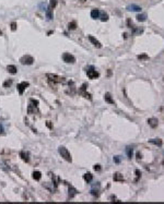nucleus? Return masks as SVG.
I'll list each match as a JSON object with an SVG mask.
<instances>
[{
  "instance_id": "nucleus-12",
  "label": "nucleus",
  "mask_w": 164,
  "mask_h": 204,
  "mask_svg": "<svg viewBox=\"0 0 164 204\" xmlns=\"http://www.w3.org/2000/svg\"><path fill=\"white\" fill-rule=\"evenodd\" d=\"M77 193H78L77 189L73 188L72 186H69V198H70V199H72V198H74L77 195Z\"/></svg>"
},
{
  "instance_id": "nucleus-37",
  "label": "nucleus",
  "mask_w": 164,
  "mask_h": 204,
  "mask_svg": "<svg viewBox=\"0 0 164 204\" xmlns=\"http://www.w3.org/2000/svg\"><path fill=\"white\" fill-rule=\"evenodd\" d=\"M0 134H3V126L0 123Z\"/></svg>"
},
{
  "instance_id": "nucleus-22",
  "label": "nucleus",
  "mask_w": 164,
  "mask_h": 204,
  "mask_svg": "<svg viewBox=\"0 0 164 204\" xmlns=\"http://www.w3.org/2000/svg\"><path fill=\"white\" fill-rule=\"evenodd\" d=\"M35 107H37V106L35 105H28V107H27V114H30V115H32V114H35Z\"/></svg>"
},
{
  "instance_id": "nucleus-9",
  "label": "nucleus",
  "mask_w": 164,
  "mask_h": 204,
  "mask_svg": "<svg viewBox=\"0 0 164 204\" xmlns=\"http://www.w3.org/2000/svg\"><path fill=\"white\" fill-rule=\"evenodd\" d=\"M89 41H90L92 44L95 46V47H97V48H101V47H102V44H101V43L97 41L95 37H93L92 35H89Z\"/></svg>"
},
{
  "instance_id": "nucleus-35",
  "label": "nucleus",
  "mask_w": 164,
  "mask_h": 204,
  "mask_svg": "<svg viewBox=\"0 0 164 204\" xmlns=\"http://www.w3.org/2000/svg\"><path fill=\"white\" fill-rule=\"evenodd\" d=\"M94 170H95V171H100L101 170V165H99V164H97V165H94Z\"/></svg>"
},
{
  "instance_id": "nucleus-1",
  "label": "nucleus",
  "mask_w": 164,
  "mask_h": 204,
  "mask_svg": "<svg viewBox=\"0 0 164 204\" xmlns=\"http://www.w3.org/2000/svg\"><path fill=\"white\" fill-rule=\"evenodd\" d=\"M58 152L59 154L61 155V157L64 158L65 160H67V162H72V157H71V154L69 153V151L67 150V148L65 147V146H60V147L58 148Z\"/></svg>"
},
{
  "instance_id": "nucleus-27",
  "label": "nucleus",
  "mask_w": 164,
  "mask_h": 204,
  "mask_svg": "<svg viewBox=\"0 0 164 204\" xmlns=\"http://www.w3.org/2000/svg\"><path fill=\"white\" fill-rule=\"evenodd\" d=\"M53 179H54V186L55 187H57V186H58V182H59V178L58 177H56V176H55V175H53Z\"/></svg>"
},
{
  "instance_id": "nucleus-29",
  "label": "nucleus",
  "mask_w": 164,
  "mask_h": 204,
  "mask_svg": "<svg viewBox=\"0 0 164 204\" xmlns=\"http://www.w3.org/2000/svg\"><path fill=\"white\" fill-rule=\"evenodd\" d=\"M132 30H134V33L135 34H141L142 32H143V28H132Z\"/></svg>"
},
{
  "instance_id": "nucleus-15",
  "label": "nucleus",
  "mask_w": 164,
  "mask_h": 204,
  "mask_svg": "<svg viewBox=\"0 0 164 204\" xmlns=\"http://www.w3.org/2000/svg\"><path fill=\"white\" fill-rule=\"evenodd\" d=\"M149 142L152 143V144H154V145H157V146H159V147H161L163 144V142L161 139H151V140H149Z\"/></svg>"
},
{
  "instance_id": "nucleus-5",
  "label": "nucleus",
  "mask_w": 164,
  "mask_h": 204,
  "mask_svg": "<svg viewBox=\"0 0 164 204\" xmlns=\"http://www.w3.org/2000/svg\"><path fill=\"white\" fill-rule=\"evenodd\" d=\"M87 74H88V76L90 77V79H92V80H94V79H97V77L100 76V74H99V72H97L96 70H94V68H90L89 70L87 71Z\"/></svg>"
},
{
  "instance_id": "nucleus-23",
  "label": "nucleus",
  "mask_w": 164,
  "mask_h": 204,
  "mask_svg": "<svg viewBox=\"0 0 164 204\" xmlns=\"http://www.w3.org/2000/svg\"><path fill=\"white\" fill-rule=\"evenodd\" d=\"M136 18H137V20H138L139 22H145L146 20H147V14H145V13H142V14H138Z\"/></svg>"
},
{
  "instance_id": "nucleus-16",
  "label": "nucleus",
  "mask_w": 164,
  "mask_h": 204,
  "mask_svg": "<svg viewBox=\"0 0 164 204\" xmlns=\"http://www.w3.org/2000/svg\"><path fill=\"white\" fill-rule=\"evenodd\" d=\"M83 179H84L85 181L89 183V182H91L92 180H93V176H92L91 172H87L85 175H83Z\"/></svg>"
},
{
  "instance_id": "nucleus-19",
  "label": "nucleus",
  "mask_w": 164,
  "mask_h": 204,
  "mask_svg": "<svg viewBox=\"0 0 164 204\" xmlns=\"http://www.w3.org/2000/svg\"><path fill=\"white\" fill-rule=\"evenodd\" d=\"M104 99H105L107 103H109V104H113V105L115 104L114 99L112 98V96H111V94H109V93H106V94H105V95H104Z\"/></svg>"
},
{
  "instance_id": "nucleus-18",
  "label": "nucleus",
  "mask_w": 164,
  "mask_h": 204,
  "mask_svg": "<svg viewBox=\"0 0 164 204\" xmlns=\"http://www.w3.org/2000/svg\"><path fill=\"white\" fill-rule=\"evenodd\" d=\"M114 181H123L124 180V177L122 174H119V172H116V174H114V177H113Z\"/></svg>"
},
{
  "instance_id": "nucleus-33",
  "label": "nucleus",
  "mask_w": 164,
  "mask_h": 204,
  "mask_svg": "<svg viewBox=\"0 0 164 204\" xmlns=\"http://www.w3.org/2000/svg\"><path fill=\"white\" fill-rule=\"evenodd\" d=\"M11 30H12V31H15V30H16V23H15V22H12V23H11Z\"/></svg>"
},
{
  "instance_id": "nucleus-26",
  "label": "nucleus",
  "mask_w": 164,
  "mask_h": 204,
  "mask_svg": "<svg viewBox=\"0 0 164 204\" xmlns=\"http://www.w3.org/2000/svg\"><path fill=\"white\" fill-rule=\"evenodd\" d=\"M68 28H69V30H76V28H77V23L74 21L68 23Z\"/></svg>"
},
{
  "instance_id": "nucleus-28",
  "label": "nucleus",
  "mask_w": 164,
  "mask_h": 204,
  "mask_svg": "<svg viewBox=\"0 0 164 204\" xmlns=\"http://www.w3.org/2000/svg\"><path fill=\"white\" fill-rule=\"evenodd\" d=\"M91 194L93 195V197H99L100 193H99V190H95V189H92L91 190Z\"/></svg>"
},
{
  "instance_id": "nucleus-13",
  "label": "nucleus",
  "mask_w": 164,
  "mask_h": 204,
  "mask_svg": "<svg viewBox=\"0 0 164 204\" xmlns=\"http://www.w3.org/2000/svg\"><path fill=\"white\" fill-rule=\"evenodd\" d=\"M46 18H47L48 21H50L51 19H53V9H51V7L49 5V7L46 8Z\"/></svg>"
},
{
  "instance_id": "nucleus-41",
  "label": "nucleus",
  "mask_w": 164,
  "mask_h": 204,
  "mask_svg": "<svg viewBox=\"0 0 164 204\" xmlns=\"http://www.w3.org/2000/svg\"><path fill=\"white\" fill-rule=\"evenodd\" d=\"M163 164H164V160H163Z\"/></svg>"
},
{
  "instance_id": "nucleus-14",
  "label": "nucleus",
  "mask_w": 164,
  "mask_h": 204,
  "mask_svg": "<svg viewBox=\"0 0 164 204\" xmlns=\"http://www.w3.org/2000/svg\"><path fill=\"white\" fill-rule=\"evenodd\" d=\"M7 71L9 73H11V74H15L16 72H18V69H16V67L15 66H13V65H9L7 67Z\"/></svg>"
},
{
  "instance_id": "nucleus-39",
  "label": "nucleus",
  "mask_w": 164,
  "mask_h": 204,
  "mask_svg": "<svg viewBox=\"0 0 164 204\" xmlns=\"http://www.w3.org/2000/svg\"><path fill=\"white\" fill-rule=\"evenodd\" d=\"M140 158H141V154H140V153H137V159L140 160Z\"/></svg>"
},
{
  "instance_id": "nucleus-6",
  "label": "nucleus",
  "mask_w": 164,
  "mask_h": 204,
  "mask_svg": "<svg viewBox=\"0 0 164 204\" xmlns=\"http://www.w3.org/2000/svg\"><path fill=\"white\" fill-rule=\"evenodd\" d=\"M30 85V83L28 82H21L20 84H18V86H16V88H18V92H19V94H22L24 93V91L26 90V87Z\"/></svg>"
},
{
  "instance_id": "nucleus-20",
  "label": "nucleus",
  "mask_w": 164,
  "mask_h": 204,
  "mask_svg": "<svg viewBox=\"0 0 164 204\" xmlns=\"http://www.w3.org/2000/svg\"><path fill=\"white\" fill-rule=\"evenodd\" d=\"M100 18H101V21L102 22H106L108 20V14L105 13L104 11H102V12H100Z\"/></svg>"
},
{
  "instance_id": "nucleus-32",
  "label": "nucleus",
  "mask_w": 164,
  "mask_h": 204,
  "mask_svg": "<svg viewBox=\"0 0 164 204\" xmlns=\"http://www.w3.org/2000/svg\"><path fill=\"white\" fill-rule=\"evenodd\" d=\"M138 59H140V60L148 59V56H147V55H139V56H138Z\"/></svg>"
},
{
  "instance_id": "nucleus-8",
  "label": "nucleus",
  "mask_w": 164,
  "mask_h": 204,
  "mask_svg": "<svg viewBox=\"0 0 164 204\" xmlns=\"http://www.w3.org/2000/svg\"><path fill=\"white\" fill-rule=\"evenodd\" d=\"M87 84H85V83H84V84H83L82 86H81V88H80V93H81V94H83V96H84L85 97V98H89V99H92V97H91V95H90V94H89V93H87V92H85V90H87Z\"/></svg>"
},
{
  "instance_id": "nucleus-4",
  "label": "nucleus",
  "mask_w": 164,
  "mask_h": 204,
  "mask_svg": "<svg viewBox=\"0 0 164 204\" xmlns=\"http://www.w3.org/2000/svg\"><path fill=\"white\" fill-rule=\"evenodd\" d=\"M62 60H64L66 64H74L76 62V57L70 55L69 53H65L62 55Z\"/></svg>"
},
{
  "instance_id": "nucleus-10",
  "label": "nucleus",
  "mask_w": 164,
  "mask_h": 204,
  "mask_svg": "<svg viewBox=\"0 0 164 204\" xmlns=\"http://www.w3.org/2000/svg\"><path fill=\"white\" fill-rule=\"evenodd\" d=\"M127 10L128 11H136V12H140L141 11V7L137 4H129L127 7Z\"/></svg>"
},
{
  "instance_id": "nucleus-7",
  "label": "nucleus",
  "mask_w": 164,
  "mask_h": 204,
  "mask_svg": "<svg viewBox=\"0 0 164 204\" xmlns=\"http://www.w3.org/2000/svg\"><path fill=\"white\" fill-rule=\"evenodd\" d=\"M20 157L22 158L23 162H25V163L30 162V153H28V152L21 151V152H20Z\"/></svg>"
},
{
  "instance_id": "nucleus-30",
  "label": "nucleus",
  "mask_w": 164,
  "mask_h": 204,
  "mask_svg": "<svg viewBox=\"0 0 164 204\" xmlns=\"http://www.w3.org/2000/svg\"><path fill=\"white\" fill-rule=\"evenodd\" d=\"M56 5H57V0H50V7H51V9L56 8Z\"/></svg>"
},
{
  "instance_id": "nucleus-17",
  "label": "nucleus",
  "mask_w": 164,
  "mask_h": 204,
  "mask_svg": "<svg viewBox=\"0 0 164 204\" xmlns=\"http://www.w3.org/2000/svg\"><path fill=\"white\" fill-rule=\"evenodd\" d=\"M91 18L94 19V20H96L97 18H100V11L97 10V9L92 10V11H91Z\"/></svg>"
},
{
  "instance_id": "nucleus-31",
  "label": "nucleus",
  "mask_w": 164,
  "mask_h": 204,
  "mask_svg": "<svg viewBox=\"0 0 164 204\" xmlns=\"http://www.w3.org/2000/svg\"><path fill=\"white\" fill-rule=\"evenodd\" d=\"M114 163L119 164L120 163V156H114Z\"/></svg>"
},
{
  "instance_id": "nucleus-24",
  "label": "nucleus",
  "mask_w": 164,
  "mask_h": 204,
  "mask_svg": "<svg viewBox=\"0 0 164 204\" xmlns=\"http://www.w3.org/2000/svg\"><path fill=\"white\" fill-rule=\"evenodd\" d=\"M41 178H42L41 171H34V172H33V179H35V180H41Z\"/></svg>"
},
{
  "instance_id": "nucleus-11",
  "label": "nucleus",
  "mask_w": 164,
  "mask_h": 204,
  "mask_svg": "<svg viewBox=\"0 0 164 204\" xmlns=\"http://www.w3.org/2000/svg\"><path fill=\"white\" fill-rule=\"evenodd\" d=\"M158 119L157 118H149L148 119V123H149V126H150L151 128H157L158 127Z\"/></svg>"
},
{
  "instance_id": "nucleus-34",
  "label": "nucleus",
  "mask_w": 164,
  "mask_h": 204,
  "mask_svg": "<svg viewBox=\"0 0 164 204\" xmlns=\"http://www.w3.org/2000/svg\"><path fill=\"white\" fill-rule=\"evenodd\" d=\"M127 24H128V27H130V28H134V27H135V25L132 24V22L130 21V20H128V21H127Z\"/></svg>"
},
{
  "instance_id": "nucleus-25",
  "label": "nucleus",
  "mask_w": 164,
  "mask_h": 204,
  "mask_svg": "<svg viewBox=\"0 0 164 204\" xmlns=\"http://www.w3.org/2000/svg\"><path fill=\"white\" fill-rule=\"evenodd\" d=\"M12 80H11V79H9V80H5V81L3 82V84H2V86H3V87H5V88H8V87H10V86H11V84H12Z\"/></svg>"
},
{
  "instance_id": "nucleus-21",
  "label": "nucleus",
  "mask_w": 164,
  "mask_h": 204,
  "mask_svg": "<svg viewBox=\"0 0 164 204\" xmlns=\"http://www.w3.org/2000/svg\"><path fill=\"white\" fill-rule=\"evenodd\" d=\"M126 153H127L128 158H131L132 154H134V148H132L131 146H127V147H126Z\"/></svg>"
},
{
  "instance_id": "nucleus-38",
  "label": "nucleus",
  "mask_w": 164,
  "mask_h": 204,
  "mask_svg": "<svg viewBox=\"0 0 164 204\" xmlns=\"http://www.w3.org/2000/svg\"><path fill=\"white\" fill-rule=\"evenodd\" d=\"M46 125H47V127L49 128V129L53 128V127H51V123H50V121H47V123H46Z\"/></svg>"
},
{
  "instance_id": "nucleus-40",
  "label": "nucleus",
  "mask_w": 164,
  "mask_h": 204,
  "mask_svg": "<svg viewBox=\"0 0 164 204\" xmlns=\"http://www.w3.org/2000/svg\"><path fill=\"white\" fill-rule=\"evenodd\" d=\"M2 35V32H1V30H0V36H1Z\"/></svg>"
},
{
  "instance_id": "nucleus-36",
  "label": "nucleus",
  "mask_w": 164,
  "mask_h": 204,
  "mask_svg": "<svg viewBox=\"0 0 164 204\" xmlns=\"http://www.w3.org/2000/svg\"><path fill=\"white\" fill-rule=\"evenodd\" d=\"M135 172H136V175H137V179H136V180H138V178L141 177V172H140V170H138V169H137V170L135 171Z\"/></svg>"
},
{
  "instance_id": "nucleus-3",
  "label": "nucleus",
  "mask_w": 164,
  "mask_h": 204,
  "mask_svg": "<svg viewBox=\"0 0 164 204\" xmlns=\"http://www.w3.org/2000/svg\"><path fill=\"white\" fill-rule=\"evenodd\" d=\"M20 62H21L22 65H26V66H31L33 65L34 62V58L32 56H30V55H25V56H23L20 58Z\"/></svg>"
},
{
  "instance_id": "nucleus-2",
  "label": "nucleus",
  "mask_w": 164,
  "mask_h": 204,
  "mask_svg": "<svg viewBox=\"0 0 164 204\" xmlns=\"http://www.w3.org/2000/svg\"><path fill=\"white\" fill-rule=\"evenodd\" d=\"M46 77L54 83H65L66 82L65 77L59 76V75H57V74H53V73H47L46 74Z\"/></svg>"
}]
</instances>
